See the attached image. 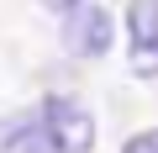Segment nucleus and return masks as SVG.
<instances>
[{
    "instance_id": "f257e3e1",
    "label": "nucleus",
    "mask_w": 158,
    "mask_h": 153,
    "mask_svg": "<svg viewBox=\"0 0 158 153\" xmlns=\"http://www.w3.org/2000/svg\"><path fill=\"white\" fill-rule=\"evenodd\" d=\"M42 121H48L53 153H90V142H95V116L79 106L74 95H48V100H42Z\"/></svg>"
},
{
    "instance_id": "f03ea898",
    "label": "nucleus",
    "mask_w": 158,
    "mask_h": 153,
    "mask_svg": "<svg viewBox=\"0 0 158 153\" xmlns=\"http://www.w3.org/2000/svg\"><path fill=\"white\" fill-rule=\"evenodd\" d=\"M127 37H132V74L158 79V0H132L127 6Z\"/></svg>"
},
{
    "instance_id": "7ed1b4c3",
    "label": "nucleus",
    "mask_w": 158,
    "mask_h": 153,
    "mask_svg": "<svg viewBox=\"0 0 158 153\" xmlns=\"http://www.w3.org/2000/svg\"><path fill=\"white\" fill-rule=\"evenodd\" d=\"M63 37H69V53H74V58H106L111 42H116L106 6H90V0L69 16V32H63Z\"/></svg>"
},
{
    "instance_id": "20e7f679",
    "label": "nucleus",
    "mask_w": 158,
    "mask_h": 153,
    "mask_svg": "<svg viewBox=\"0 0 158 153\" xmlns=\"http://www.w3.org/2000/svg\"><path fill=\"white\" fill-rule=\"evenodd\" d=\"M0 153H53V137H48L42 111L37 116H11L6 127H0Z\"/></svg>"
},
{
    "instance_id": "39448f33",
    "label": "nucleus",
    "mask_w": 158,
    "mask_h": 153,
    "mask_svg": "<svg viewBox=\"0 0 158 153\" xmlns=\"http://www.w3.org/2000/svg\"><path fill=\"white\" fill-rule=\"evenodd\" d=\"M121 153H158V127H148V132H132Z\"/></svg>"
},
{
    "instance_id": "423d86ee",
    "label": "nucleus",
    "mask_w": 158,
    "mask_h": 153,
    "mask_svg": "<svg viewBox=\"0 0 158 153\" xmlns=\"http://www.w3.org/2000/svg\"><path fill=\"white\" fill-rule=\"evenodd\" d=\"M42 6H48L53 16H63V21H69V16L79 11V6H85V0H42Z\"/></svg>"
}]
</instances>
